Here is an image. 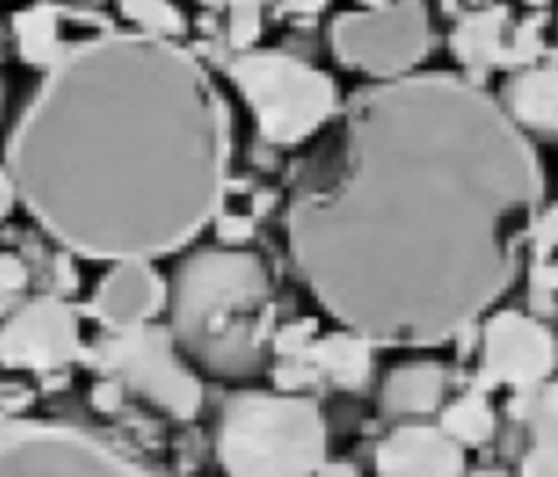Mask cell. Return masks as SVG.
<instances>
[{"label":"cell","instance_id":"ba28073f","mask_svg":"<svg viewBox=\"0 0 558 477\" xmlns=\"http://www.w3.org/2000/svg\"><path fill=\"white\" fill-rule=\"evenodd\" d=\"M331 48L347 68L399 78L429 48L427 13L416 0H403L375 11L342 15L331 26Z\"/></svg>","mask_w":558,"mask_h":477},{"label":"cell","instance_id":"d6986e66","mask_svg":"<svg viewBox=\"0 0 558 477\" xmlns=\"http://www.w3.org/2000/svg\"><path fill=\"white\" fill-rule=\"evenodd\" d=\"M131 17L153 30H172L179 26V15L163 0H122Z\"/></svg>","mask_w":558,"mask_h":477},{"label":"cell","instance_id":"30bf717a","mask_svg":"<svg viewBox=\"0 0 558 477\" xmlns=\"http://www.w3.org/2000/svg\"><path fill=\"white\" fill-rule=\"evenodd\" d=\"M554 366V340L545 325L521 311H499L484 329L482 372L490 383L519 390L541 386Z\"/></svg>","mask_w":558,"mask_h":477},{"label":"cell","instance_id":"2e32d148","mask_svg":"<svg viewBox=\"0 0 558 477\" xmlns=\"http://www.w3.org/2000/svg\"><path fill=\"white\" fill-rule=\"evenodd\" d=\"M501 11H482L464 20L451 39L458 57L469 65H486L506 59L501 48Z\"/></svg>","mask_w":558,"mask_h":477},{"label":"cell","instance_id":"277c9868","mask_svg":"<svg viewBox=\"0 0 558 477\" xmlns=\"http://www.w3.org/2000/svg\"><path fill=\"white\" fill-rule=\"evenodd\" d=\"M216 451L227 477H314L327 453L325 420L303 396L238 392L220 409Z\"/></svg>","mask_w":558,"mask_h":477},{"label":"cell","instance_id":"5b68a950","mask_svg":"<svg viewBox=\"0 0 558 477\" xmlns=\"http://www.w3.org/2000/svg\"><path fill=\"white\" fill-rule=\"evenodd\" d=\"M229 72L259 133L272 144L303 142L333 111L336 91L329 76L296 57L272 50L244 52Z\"/></svg>","mask_w":558,"mask_h":477},{"label":"cell","instance_id":"4fadbf2b","mask_svg":"<svg viewBox=\"0 0 558 477\" xmlns=\"http://www.w3.org/2000/svg\"><path fill=\"white\" fill-rule=\"evenodd\" d=\"M447 388V375L436 362H410L392 368L379 388V407L390 418L434 412Z\"/></svg>","mask_w":558,"mask_h":477},{"label":"cell","instance_id":"7a4b0ae2","mask_svg":"<svg viewBox=\"0 0 558 477\" xmlns=\"http://www.w3.org/2000/svg\"><path fill=\"white\" fill-rule=\"evenodd\" d=\"M229 120L185 50L102 35L63 50L17 120L7 174L15 198L65 248L148 259L216 216Z\"/></svg>","mask_w":558,"mask_h":477},{"label":"cell","instance_id":"8fae6325","mask_svg":"<svg viewBox=\"0 0 558 477\" xmlns=\"http://www.w3.org/2000/svg\"><path fill=\"white\" fill-rule=\"evenodd\" d=\"M375 468L377 477H462L464 455L442 429L403 425L379 442Z\"/></svg>","mask_w":558,"mask_h":477},{"label":"cell","instance_id":"ac0fdd59","mask_svg":"<svg viewBox=\"0 0 558 477\" xmlns=\"http://www.w3.org/2000/svg\"><path fill=\"white\" fill-rule=\"evenodd\" d=\"M54 17L50 11H28L17 20V37L24 57L31 63L52 65L63 50L57 48Z\"/></svg>","mask_w":558,"mask_h":477},{"label":"cell","instance_id":"3957f363","mask_svg":"<svg viewBox=\"0 0 558 477\" xmlns=\"http://www.w3.org/2000/svg\"><path fill=\"white\" fill-rule=\"evenodd\" d=\"M168 303L174 344L198 370L218 379H246L264 368L270 281L255 253H192L174 270Z\"/></svg>","mask_w":558,"mask_h":477},{"label":"cell","instance_id":"6da1fadb","mask_svg":"<svg viewBox=\"0 0 558 477\" xmlns=\"http://www.w3.org/2000/svg\"><path fill=\"white\" fill-rule=\"evenodd\" d=\"M543 198L521 129L447 74L362 89L292 187L288 237L318 303L366 342L436 344L510 285Z\"/></svg>","mask_w":558,"mask_h":477},{"label":"cell","instance_id":"9a60e30c","mask_svg":"<svg viewBox=\"0 0 558 477\" xmlns=\"http://www.w3.org/2000/svg\"><path fill=\"white\" fill-rule=\"evenodd\" d=\"M554 386L521 390L517 414L525 418L532 442L521 462V477H556V396Z\"/></svg>","mask_w":558,"mask_h":477},{"label":"cell","instance_id":"9c48e42d","mask_svg":"<svg viewBox=\"0 0 558 477\" xmlns=\"http://www.w3.org/2000/svg\"><path fill=\"white\" fill-rule=\"evenodd\" d=\"M78 348V320L57 298L24 305L0 329V359L11 368L52 370L70 364Z\"/></svg>","mask_w":558,"mask_h":477},{"label":"cell","instance_id":"5bb4252c","mask_svg":"<svg viewBox=\"0 0 558 477\" xmlns=\"http://www.w3.org/2000/svg\"><path fill=\"white\" fill-rule=\"evenodd\" d=\"M504 111L521 129L556 131V70L551 63L519 72L504 89Z\"/></svg>","mask_w":558,"mask_h":477},{"label":"cell","instance_id":"e0dca14e","mask_svg":"<svg viewBox=\"0 0 558 477\" xmlns=\"http://www.w3.org/2000/svg\"><path fill=\"white\" fill-rule=\"evenodd\" d=\"M458 444H480L495 431V416L484 394L466 392L442 412V427Z\"/></svg>","mask_w":558,"mask_h":477},{"label":"cell","instance_id":"7402d4cb","mask_svg":"<svg viewBox=\"0 0 558 477\" xmlns=\"http://www.w3.org/2000/svg\"><path fill=\"white\" fill-rule=\"evenodd\" d=\"M13 200H15V192H13L11 179H9L7 170L0 168V220L11 211Z\"/></svg>","mask_w":558,"mask_h":477},{"label":"cell","instance_id":"ffe728a7","mask_svg":"<svg viewBox=\"0 0 558 477\" xmlns=\"http://www.w3.org/2000/svg\"><path fill=\"white\" fill-rule=\"evenodd\" d=\"M231 41L235 46H248L259 28L257 0H231Z\"/></svg>","mask_w":558,"mask_h":477},{"label":"cell","instance_id":"52a82bcc","mask_svg":"<svg viewBox=\"0 0 558 477\" xmlns=\"http://www.w3.org/2000/svg\"><path fill=\"white\" fill-rule=\"evenodd\" d=\"M96 362L133 392L174 418H190L201 407V383L168 329L140 325L113 331L98 344Z\"/></svg>","mask_w":558,"mask_h":477},{"label":"cell","instance_id":"cb8c5ba5","mask_svg":"<svg viewBox=\"0 0 558 477\" xmlns=\"http://www.w3.org/2000/svg\"><path fill=\"white\" fill-rule=\"evenodd\" d=\"M325 0H283V7L288 11H299V13H316Z\"/></svg>","mask_w":558,"mask_h":477},{"label":"cell","instance_id":"7c38bea8","mask_svg":"<svg viewBox=\"0 0 558 477\" xmlns=\"http://www.w3.org/2000/svg\"><path fill=\"white\" fill-rule=\"evenodd\" d=\"M163 298V285L146 259H120L98 283L92 309L111 331H122L146 325Z\"/></svg>","mask_w":558,"mask_h":477},{"label":"cell","instance_id":"603a6c76","mask_svg":"<svg viewBox=\"0 0 558 477\" xmlns=\"http://www.w3.org/2000/svg\"><path fill=\"white\" fill-rule=\"evenodd\" d=\"M314 477H357L349 464H323Z\"/></svg>","mask_w":558,"mask_h":477},{"label":"cell","instance_id":"44dd1931","mask_svg":"<svg viewBox=\"0 0 558 477\" xmlns=\"http://www.w3.org/2000/svg\"><path fill=\"white\" fill-rule=\"evenodd\" d=\"M28 272L15 255L0 253V296L17 292L26 285Z\"/></svg>","mask_w":558,"mask_h":477},{"label":"cell","instance_id":"8992f818","mask_svg":"<svg viewBox=\"0 0 558 477\" xmlns=\"http://www.w3.org/2000/svg\"><path fill=\"white\" fill-rule=\"evenodd\" d=\"M0 477H146V473L83 429L0 418Z\"/></svg>","mask_w":558,"mask_h":477}]
</instances>
